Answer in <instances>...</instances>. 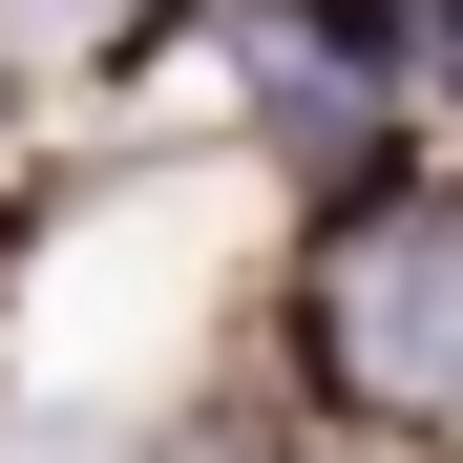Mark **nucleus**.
<instances>
[{"label":"nucleus","mask_w":463,"mask_h":463,"mask_svg":"<svg viewBox=\"0 0 463 463\" xmlns=\"http://www.w3.org/2000/svg\"><path fill=\"white\" fill-rule=\"evenodd\" d=\"M317 358L358 379L379 421L463 401V190H421V211H379V232L317 253Z\"/></svg>","instance_id":"obj_1"}]
</instances>
